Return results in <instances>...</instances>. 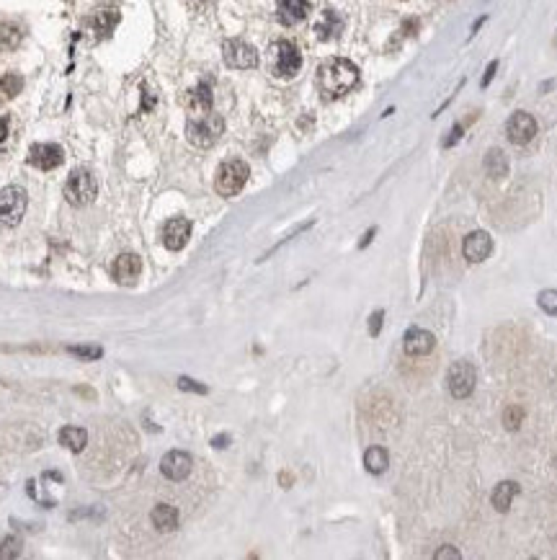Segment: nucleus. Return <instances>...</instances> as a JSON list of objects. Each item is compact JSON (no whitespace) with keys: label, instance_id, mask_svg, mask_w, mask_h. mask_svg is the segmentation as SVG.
I'll use <instances>...</instances> for the list:
<instances>
[{"label":"nucleus","instance_id":"nucleus-17","mask_svg":"<svg viewBox=\"0 0 557 560\" xmlns=\"http://www.w3.org/2000/svg\"><path fill=\"white\" fill-rule=\"evenodd\" d=\"M186 106L194 117H202V114H209L212 111V88L206 83H199L196 88H191L186 93Z\"/></svg>","mask_w":557,"mask_h":560},{"label":"nucleus","instance_id":"nucleus-7","mask_svg":"<svg viewBox=\"0 0 557 560\" xmlns=\"http://www.w3.org/2000/svg\"><path fill=\"white\" fill-rule=\"evenodd\" d=\"M26 212V191L21 186H6L0 191V225L16 227Z\"/></svg>","mask_w":557,"mask_h":560},{"label":"nucleus","instance_id":"nucleus-26","mask_svg":"<svg viewBox=\"0 0 557 560\" xmlns=\"http://www.w3.org/2000/svg\"><path fill=\"white\" fill-rule=\"evenodd\" d=\"M21 88H23V78L16 75V73H8V75L0 78V90L6 96H16V93H21Z\"/></svg>","mask_w":557,"mask_h":560},{"label":"nucleus","instance_id":"nucleus-31","mask_svg":"<svg viewBox=\"0 0 557 560\" xmlns=\"http://www.w3.org/2000/svg\"><path fill=\"white\" fill-rule=\"evenodd\" d=\"M178 387L186 390V393H196V395H204L206 393V385L196 383L191 377H178Z\"/></svg>","mask_w":557,"mask_h":560},{"label":"nucleus","instance_id":"nucleus-9","mask_svg":"<svg viewBox=\"0 0 557 560\" xmlns=\"http://www.w3.org/2000/svg\"><path fill=\"white\" fill-rule=\"evenodd\" d=\"M537 135V119L527 114V111H516L511 114V119L506 122V137L514 145H529Z\"/></svg>","mask_w":557,"mask_h":560},{"label":"nucleus","instance_id":"nucleus-34","mask_svg":"<svg viewBox=\"0 0 557 560\" xmlns=\"http://www.w3.org/2000/svg\"><path fill=\"white\" fill-rule=\"evenodd\" d=\"M460 137H462V124H457V127L449 132V137L444 139V148H451L454 142H460Z\"/></svg>","mask_w":557,"mask_h":560},{"label":"nucleus","instance_id":"nucleus-11","mask_svg":"<svg viewBox=\"0 0 557 560\" xmlns=\"http://www.w3.org/2000/svg\"><path fill=\"white\" fill-rule=\"evenodd\" d=\"M191 238V222L186 217H173L163 225V246L168 251H181Z\"/></svg>","mask_w":557,"mask_h":560},{"label":"nucleus","instance_id":"nucleus-25","mask_svg":"<svg viewBox=\"0 0 557 560\" xmlns=\"http://www.w3.org/2000/svg\"><path fill=\"white\" fill-rule=\"evenodd\" d=\"M68 354L86 359V362H96V359L104 356V349L101 346H68Z\"/></svg>","mask_w":557,"mask_h":560},{"label":"nucleus","instance_id":"nucleus-30","mask_svg":"<svg viewBox=\"0 0 557 560\" xmlns=\"http://www.w3.org/2000/svg\"><path fill=\"white\" fill-rule=\"evenodd\" d=\"M537 302H539V307H542L545 313L555 315V318H557V289H545V292H539Z\"/></svg>","mask_w":557,"mask_h":560},{"label":"nucleus","instance_id":"nucleus-21","mask_svg":"<svg viewBox=\"0 0 557 560\" xmlns=\"http://www.w3.org/2000/svg\"><path fill=\"white\" fill-rule=\"evenodd\" d=\"M387 465H390V454H387L384 447H369V450L364 452V467H367L371 475H382V472L387 470Z\"/></svg>","mask_w":557,"mask_h":560},{"label":"nucleus","instance_id":"nucleus-20","mask_svg":"<svg viewBox=\"0 0 557 560\" xmlns=\"http://www.w3.org/2000/svg\"><path fill=\"white\" fill-rule=\"evenodd\" d=\"M150 519L160 532H173L178 527V509L170 503H157L150 514Z\"/></svg>","mask_w":557,"mask_h":560},{"label":"nucleus","instance_id":"nucleus-32","mask_svg":"<svg viewBox=\"0 0 557 560\" xmlns=\"http://www.w3.org/2000/svg\"><path fill=\"white\" fill-rule=\"evenodd\" d=\"M382 320H384V310H374V313H371V318H369V334L371 336H380Z\"/></svg>","mask_w":557,"mask_h":560},{"label":"nucleus","instance_id":"nucleus-22","mask_svg":"<svg viewBox=\"0 0 557 560\" xmlns=\"http://www.w3.org/2000/svg\"><path fill=\"white\" fill-rule=\"evenodd\" d=\"M59 444H65L70 452H83L86 444H88V434H86V429H78V426H65L59 432Z\"/></svg>","mask_w":557,"mask_h":560},{"label":"nucleus","instance_id":"nucleus-16","mask_svg":"<svg viewBox=\"0 0 557 560\" xmlns=\"http://www.w3.org/2000/svg\"><path fill=\"white\" fill-rule=\"evenodd\" d=\"M307 13H310V3L307 0H279V6H276V16H279L284 26L300 23V21L307 19Z\"/></svg>","mask_w":557,"mask_h":560},{"label":"nucleus","instance_id":"nucleus-36","mask_svg":"<svg viewBox=\"0 0 557 560\" xmlns=\"http://www.w3.org/2000/svg\"><path fill=\"white\" fill-rule=\"evenodd\" d=\"M6 137H8V119L0 117V145L6 142Z\"/></svg>","mask_w":557,"mask_h":560},{"label":"nucleus","instance_id":"nucleus-35","mask_svg":"<svg viewBox=\"0 0 557 560\" xmlns=\"http://www.w3.org/2000/svg\"><path fill=\"white\" fill-rule=\"evenodd\" d=\"M496 70H498V62L493 59L488 65V70H485V75H482V88H488L490 86V80H493V75H496Z\"/></svg>","mask_w":557,"mask_h":560},{"label":"nucleus","instance_id":"nucleus-38","mask_svg":"<svg viewBox=\"0 0 557 560\" xmlns=\"http://www.w3.org/2000/svg\"><path fill=\"white\" fill-rule=\"evenodd\" d=\"M374 233H377V230H367V233H364V238H362V243H359V248H367L371 243V238H374Z\"/></svg>","mask_w":557,"mask_h":560},{"label":"nucleus","instance_id":"nucleus-4","mask_svg":"<svg viewBox=\"0 0 557 560\" xmlns=\"http://www.w3.org/2000/svg\"><path fill=\"white\" fill-rule=\"evenodd\" d=\"M65 197L70 204L86 206L98 197V178L90 173L88 168H75L65 184Z\"/></svg>","mask_w":557,"mask_h":560},{"label":"nucleus","instance_id":"nucleus-10","mask_svg":"<svg viewBox=\"0 0 557 560\" xmlns=\"http://www.w3.org/2000/svg\"><path fill=\"white\" fill-rule=\"evenodd\" d=\"M139 274H142V261H139V255H135V253L117 255L114 264H111V276H114V282H119V284H124V287L137 284Z\"/></svg>","mask_w":557,"mask_h":560},{"label":"nucleus","instance_id":"nucleus-37","mask_svg":"<svg viewBox=\"0 0 557 560\" xmlns=\"http://www.w3.org/2000/svg\"><path fill=\"white\" fill-rule=\"evenodd\" d=\"M212 444H215L217 450H222V447H227V444H230V436H227V434H222V436H215V439H212Z\"/></svg>","mask_w":557,"mask_h":560},{"label":"nucleus","instance_id":"nucleus-27","mask_svg":"<svg viewBox=\"0 0 557 560\" xmlns=\"http://www.w3.org/2000/svg\"><path fill=\"white\" fill-rule=\"evenodd\" d=\"M19 41H21V31L16 29V26H10V23H3V26H0V44H3L6 50L19 47Z\"/></svg>","mask_w":557,"mask_h":560},{"label":"nucleus","instance_id":"nucleus-18","mask_svg":"<svg viewBox=\"0 0 557 560\" xmlns=\"http://www.w3.org/2000/svg\"><path fill=\"white\" fill-rule=\"evenodd\" d=\"M90 29L96 31V37H108L111 31H114V26L119 23V10L114 8V6H104V8H98L93 16H90Z\"/></svg>","mask_w":557,"mask_h":560},{"label":"nucleus","instance_id":"nucleus-12","mask_svg":"<svg viewBox=\"0 0 557 560\" xmlns=\"http://www.w3.org/2000/svg\"><path fill=\"white\" fill-rule=\"evenodd\" d=\"M191 465H194L191 454L181 452V450H173V452H168L166 457L160 460V472L166 475L168 481H184V478H188V472H191Z\"/></svg>","mask_w":557,"mask_h":560},{"label":"nucleus","instance_id":"nucleus-29","mask_svg":"<svg viewBox=\"0 0 557 560\" xmlns=\"http://www.w3.org/2000/svg\"><path fill=\"white\" fill-rule=\"evenodd\" d=\"M521 421H524V408H521V405H509L506 413H503L506 429H509V432H516L518 426H521Z\"/></svg>","mask_w":557,"mask_h":560},{"label":"nucleus","instance_id":"nucleus-15","mask_svg":"<svg viewBox=\"0 0 557 560\" xmlns=\"http://www.w3.org/2000/svg\"><path fill=\"white\" fill-rule=\"evenodd\" d=\"M433 346H436L433 334L423 331V328H408V334L402 338V349L408 356H426L433 351Z\"/></svg>","mask_w":557,"mask_h":560},{"label":"nucleus","instance_id":"nucleus-33","mask_svg":"<svg viewBox=\"0 0 557 560\" xmlns=\"http://www.w3.org/2000/svg\"><path fill=\"white\" fill-rule=\"evenodd\" d=\"M460 558V550L454 545H444L441 550H436V560H457Z\"/></svg>","mask_w":557,"mask_h":560},{"label":"nucleus","instance_id":"nucleus-13","mask_svg":"<svg viewBox=\"0 0 557 560\" xmlns=\"http://www.w3.org/2000/svg\"><path fill=\"white\" fill-rule=\"evenodd\" d=\"M65 160V153L59 145H52V142H39L29 150V163L37 166L39 171H52V168L62 166Z\"/></svg>","mask_w":557,"mask_h":560},{"label":"nucleus","instance_id":"nucleus-19","mask_svg":"<svg viewBox=\"0 0 557 560\" xmlns=\"http://www.w3.org/2000/svg\"><path fill=\"white\" fill-rule=\"evenodd\" d=\"M516 496H518V483L503 481V483H498V485L493 488V493H490V503L496 506V511L506 514V511L511 509V501H514Z\"/></svg>","mask_w":557,"mask_h":560},{"label":"nucleus","instance_id":"nucleus-2","mask_svg":"<svg viewBox=\"0 0 557 560\" xmlns=\"http://www.w3.org/2000/svg\"><path fill=\"white\" fill-rule=\"evenodd\" d=\"M225 132V119L219 114H202V117H194L186 127V137L194 148H212L217 139L222 137Z\"/></svg>","mask_w":557,"mask_h":560},{"label":"nucleus","instance_id":"nucleus-6","mask_svg":"<svg viewBox=\"0 0 557 560\" xmlns=\"http://www.w3.org/2000/svg\"><path fill=\"white\" fill-rule=\"evenodd\" d=\"M475 383H478V369L469 362H454L449 367L447 387H449L451 398H457V400L469 398L472 390H475Z\"/></svg>","mask_w":557,"mask_h":560},{"label":"nucleus","instance_id":"nucleus-8","mask_svg":"<svg viewBox=\"0 0 557 560\" xmlns=\"http://www.w3.org/2000/svg\"><path fill=\"white\" fill-rule=\"evenodd\" d=\"M222 55H225V62L235 70H251L258 65V52L243 39H227L225 47H222Z\"/></svg>","mask_w":557,"mask_h":560},{"label":"nucleus","instance_id":"nucleus-23","mask_svg":"<svg viewBox=\"0 0 557 560\" xmlns=\"http://www.w3.org/2000/svg\"><path fill=\"white\" fill-rule=\"evenodd\" d=\"M485 173L490 178H503L509 173V157H506L503 150L498 148L488 150V155H485Z\"/></svg>","mask_w":557,"mask_h":560},{"label":"nucleus","instance_id":"nucleus-14","mask_svg":"<svg viewBox=\"0 0 557 560\" xmlns=\"http://www.w3.org/2000/svg\"><path fill=\"white\" fill-rule=\"evenodd\" d=\"M490 251H493V240H490V235L485 230H475V233H469V235L465 238L462 253H465V258H467L469 264H482L490 255Z\"/></svg>","mask_w":557,"mask_h":560},{"label":"nucleus","instance_id":"nucleus-3","mask_svg":"<svg viewBox=\"0 0 557 560\" xmlns=\"http://www.w3.org/2000/svg\"><path fill=\"white\" fill-rule=\"evenodd\" d=\"M268 65L276 78H294L300 68H302V52L297 50V44L289 39H279L271 44L268 52Z\"/></svg>","mask_w":557,"mask_h":560},{"label":"nucleus","instance_id":"nucleus-28","mask_svg":"<svg viewBox=\"0 0 557 560\" xmlns=\"http://www.w3.org/2000/svg\"><path fill=\"white\" fill-rule=\"evenodd\" d=\"M21 552V540L19 537H13V534H8V537H0V558L8 560V558H16Z\"/></svg>","mask_w":557,"mask_h":560},{"label":"nucleus","instance_id":"nucleus-5","mask_svg":"<svg viewBox=\"0 0 557 560\" xmlns=\"http://www.w3.org/2000/svg\"><path fill=\"white\" fill-rule=\"evenodd\" d=\"M248 176H251V168H248L245 160H225V163L219 166L217 178H215L217 194H222V197H235V194L245 186Z\"/></svg>","mask_w":557,"mask_h":560},{"label":"nucleus","instance_id":"nucleus-1","mask_svg":"<svg viewBox=\"0 0 557 560\" xmlns=\"http://www.w3.org/2000/svg\"><path fill=\"white\" fill-rule=\"evenodd\" d=\"M359 83V68L351 59L331 57L317 68V90L325 101L341 99Z\"/></svg>","mask_w":557,"mask_h":560},{"label":"nucleus","instance_id":"nucleus-24","mask_svg":"<svg viewBox=\"0 0 557 560\" xmlns=\"http://www.w3.org/2000/svg\"><path fill=\"white\" fill-rule=\"evenodd\" d=\"M343 29V21L338 13H333V10H325L323 19H320V23L315 26V31H317V37L320 39H333V37H338Z\"/></svg>","mask_w":557,"mask_h":560}]
</instances>
